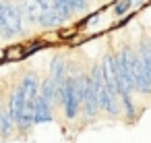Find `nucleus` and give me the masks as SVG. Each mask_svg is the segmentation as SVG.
Segmentation results:
<instances>
[{
	"label": "nucleus",
	"mask_w": 151,
	"mask_h": 143,
	"mask_svg": "<svg viewBox=\"0 0 151 143\" xmlns=\"http://www.w3.org/2000/svg\"><path fill=\"white\" fill-rule=\"evenodd\" d=\"M19 85L23 87V91H25V95H27V100H29V102H35V100L40 98L42 81H40V77H37V73H35V71H27V73L23 75V79H21V83H19Z\"/></svg>",
	"instance_id": "6"
},
{
	"label": "nucleus",
	"mask_w": 151,
	"mask_h": 143,
	"mask_svg": "<svg viewBox=\"0 0 151 143\" xmlns=\"http://www.w3.org/2000/svg\"><path fill=\"white\" fill-rule=\"evenodd\" d=\"M54 106L50 102H46L42 95L35 100V112H33V120L35 124H44V122H52L54 120V114H52Z\"/></svg>",
	"instance_id": "8"
},
{
	"label": "nucleus",
	"mask_w": 151,
	"mask_h": 143,
	"mask_svg": "<svg viewBox=\"0 0 151 143\" xmlns=\"http://www.w3.org/2000/svg\"><path fill=\"white\" fill-rule=\"evenodd\" d=\"M66 21L62 19V15L50 4L44 13H42V19H40V27H44V29H54V27H60V25H64Z\"/></svg>",
	"instance_id": "9"
},
{
	"label": "nucleus",
	"mask_w": 151,
	"mask_h": 143,
	"mask_svg": "<svg viewBox=\"0 0 151 143\" xmlns=\"http://www.w3.org/2000/svg\"><path fill=\"white\" fill-rule=\"evenodd\" d=\"M4 102L9 104V108H11L15 120L21 118V114L25 112V108H27V104H29V100H27V95H25V91H23L21 85H15V87L11 89V93L4 95Z\"/></svg>",
	"instance_id": "3"
},
{
	"label": "nucleus",
	"mask_w": 151,
	"mask_h": 143,
	"mask_svg": "<svg viewBox=\"0 0 151 143\" xmlns=\"http://www.w3.org/2000/svg\"><path fill=\"white\" fill-rule=\"evenodd\" d=\"M21 6H23L25 21L29 25H40L42 13L50 6V2L48 0H21Z\"/></svg>",
	"instance_id": "4"
},
{
	"label": "nucleus",
	"mask_w": 151,
	"mask_h": 143,
	"mask_svg": "<svg viewBox=\"0 0 151 143\" xmlns=\"http://www.w3.org/2000/svg\"><path fill=\"white\" fill-rule=\"evenodd\" d=\"M137 52H139V58H141L143 71H145L147 79L151 81V40L143 38L141 44H139V48H137Z\"/></svg>",
	"instance_id": "10"
},
{
	"label": "nucleus",
	"mask_w": 151,
	"mask_h": 143,
	"mask_svg": "<svg viewBox=\"0 0 151 143\" xmlns=\"http://www.w3.org/2000/svg\"><path fill=\"white\" fill-rule=\"evenodd\" d=\"M15 133H17V120L9 104L2 100V106H0V137H2V141H9Z\"/></svg>",
	"instance_id": "5"
},
{
	"label": "nucleus",
	"mask_w": 151,
	"mask_h": 143,
	"mask_svg": "<svg viewBox=\"0 0 151 143\" xmlns=\"http://www.w3.org/2000/svg\"><path fill=\"white\" fill-rule=\"evenodd\" d=\"M50 75L54 77V81L58 83V87H64L66 85V79H68V62L62 54H56L50 62Z\"/></svg>",
	"instance_id": "7"
},
{
	"label": "nucleus",
	"mask_w": 151,
	"mask_h": 143,
	"mask_svg": "<svg viewBox=\"0 0 151 143\" xmlns=\"http://www.w3.org/2000/svg\"><path fill=\"white\" fill-rule=\"evenodd\" d=\"M81 110H83V93L77 87V77L75 75H68L66 85H64V100H62L64 118L68 122L70 120H77V116L81 114Z\"/></svg>",
	"instance_id": "2"
},
{
	"label": "nucleus",
	"mask_w": 151,
	"mask_h": 143,
	"mask_svg": "<svg viewBox=\"0 0 151 143\" xmlns=\"http://www.w3.org/2000/svg\"><path fill=\"white\" fill-rule=\"evenodd\" d=\"M145 2H147V0H132V9L137 11V9H139V6H143Z\"/></svg>",
	"instance_id": "13"
},
{
	"label": "nucleus",
	"mask_w": 151,
	"mask_h": 143,
	"mask_svg": "<svg viewBox=\"0 0 151 143\" xmlns=\"http://www.w3.org/2000/svg\"><path fill=\"white\" fill-rule=\"evenodd\" d=\"M25 23L23 6L13 2V0H2L0 2V38L4 42L21 35Z\"/></svg>",
	"instance_id": "1"
},
{
	"label": "nucleus",
	"mask_w": 151,
	"mask_h": 143,
	"mask_svg": "<svg viewBox=\"0 0 151 143\" xmlns=\"http://www.w3.org/2000/svg\"><path fill=\"white\" fill-rule=\"evenodd\" d=\"M114 15L116 17H124V15H130L134 13L132 9V0H114Z\"/></svg>",
	"instance_id": "11"
},
{
	"label": "nucleus",
	"mask_w": 151,
	"mask_h": 143,
	"mask_svg": "<svg viewBox=\"0 0 151 143\" xmlns=\"http://www.w3.org/2000/svg\"><path fill=\"white\" fill-rule=\"evenodd\" d=\"M70 4H73L75 13H85L89 9V0H70Z\"/></svg>",
	"instance_id": "12"
}]
</instances>
